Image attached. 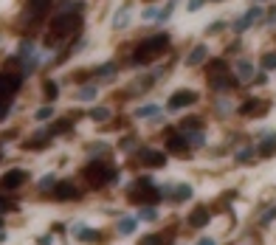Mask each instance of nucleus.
I'll list each match as a JSON object with an SVG mask.
<instances>
[{
	"label": "nucleus",
	"mask_w": 276,
	"mask_h": 245,
	"mask_svg": "<svg viewBox=\"0 0 276 245\" xmlns=\"http://www.w3.org/2000/svg\"><path fill=\"white\" fill-rule=\"evenodd\" d=\"M82 26V15L76 9L73 12H57L54 20H51V29H48V45H59L65 43L68 37H73Z\"/></svg>",
	"instance_id": "f257e3e1"
},
{
	"label": "nucleus",
	"mask_w": 276,
	"mask_h": 245,
	"mask_svg": "<svg viewBox=\"0 0 276 245\" xmlns=\"http://www.w3.org/2000/svg\"><path fill=\"white\" fill-rule=\"evenodd\" d=\"M166 45H169V34H152V37H147V40L135 48L133 65H147V62H155Z\"/></svg>",
	"instance_id": "f03ea898"
},
{
	"label": "nucleus",
	"mask_w": 276,
	"mask_h": 245,
	"mask_svg": "<svg viewBox=\"0 0 276 245\" xmlns=\"http://www.w3.org/2000/svg\"><path fill=\"white\" fill-rule=\"evenodd\" d=\"M85 178L90 180V186H107V183L119 180V169H113L107 161H90L85 166Z\"/></svg>",
	"instance_id": "7ed1b4c3"
},
{
	"label": "nucleus",
	"mask_w": 276,
	"mask_h": 245,
	"mask_svg": "<svg viewBox=\"0 0 276 245\" xmlns=\"http://www.w3.org/2000/svg\"><path fill=\"white\" fill-rule=\"evenodd\" d=\"M130 197H133L135 203H147V206H149L152 200H158V197H161V189L152 186V180H149V178H141V180H135V183H133Z\"/></svg>",
	"instance_id": "20e7f679"
},
{
	"label": "nucleus",
	"mask_w": 276,
	"mask_h": 245,
	"mask_svg": "<svg viewBox=\"0 0 276 245\" xmlns=\"http://www.w3.org/2000/svg\"><path fill=\"white\" fill-rule=\"evenodd\" d=\"M198 90H189V87H180L175 93L169 96V110H183V107H192L195 101H198Z\"/></svg>",
	"instance_id": "39448f33"
},
{
	"label": "nucleus",
	"mask_w": 276,
	"mask_h": 245,
	"mask_svg": "<svg viewBox=\"0 0 276 245\" xmlns=\"http://www.w3.org/2000/svg\"><path fill=\"white\" fill-rule=\"evenodd\" d=\"M17 59L23 62V71H26V73L37 71V65H40V57H37L34 45H31L29 40H26V43H20V51H17Z\"/></svg>",
	"instance_id": "423d86ee"
},
{
	"label": "nucleus",
	"mask_w": 276,
	"mask_h": 245,
	"mask_svg": "<svg viewBox=\"0 0 276 245\" xmlns=\"http://www.w3.org/2000/svg\"><path fill=\"white\" fill-rule=\"evenodd\" d=\"M26 180H29V172H26V169H12V172H6L0 178V192H15Z\"/></svg>",
	"instance_id": "0eeeda50"
},
{
	"label": "nucleus",
	"mask_w": 276,
	"mask_h": 245,
	"mask_svg": "<svg viewBox=\"0 0 276 245\" xmlns=\"http://www.w3.org/2000/svg\"><path fill=\"white\" fill-rule=\"evenodd\" d=\"M138 158H141V164H144V166H149V169H158V166L166 164V152L152 150V147H144V150L138 152Z\"/></svg>",
	"instance_id": "6e6552de"
},
{
	"label": "nucleus",
	"mask_w": 276,
	"mask_h": 245,
	"mask_svg": "<svg viewBox=\"0 0 276 245\" xmlns=\"http://www.w3.org/2000/svg\"><path fill=\"white\" fill-rule=\"evenodd\" d=\"M262 17H265V12H262L259 6H254V9H248L245 15L240 17V20L234 23V34H240V31H245V29H251L254 23H259Z\"/></svg>",
	"instance_id": "1a4fd4ad"
},
{
	"label": "nucleus",
	"mask_w": 276,
	"mask_h": 245,
	"mask_svg": "<svg viewBox=\"0 0 276 245\" xmlns=\"http://www.w3.org/2000/svg\"><path fill=\"white\" fill-rule=\"evenodd\" d=\"M54 189H57V192H54L57 200H79V197H82L79 186H76V183H71V180H62V183H57Z\"/></svg>",
	"instance_id": "9d476101"
},
{
	"label": "nucleus",
	"mask_w": 276,
	"mask_h": 245,
	"mask_svg": "<svg viewBox=\"0 0 276 245\" xmlns=\"http://www.w3.org/2000/svg\"><path fill=\"white\" fill-rule=\"evenodd\" d=\"M166 152H175V155H189V141H186V136L180 130L172 133V136L166 138Z\"/></svg>",
	"instance_id": "9b49d317"
},
{
	"label": "nucleus",
	"mask_w": 276,
	"mask_h": 245,
	"mask_svg": "<svg viewBox=\"0 0 276 245\" xmlns=\"http://www.w3.org/2000/svg\"><path fill=\"white\" fill-rule=\"evenodd\" d=\"M209 220H212V214H209V209H203V206H200V209H195L189 214V225H192V228H203Z\"/></svg>",
	"instance_id": "f8f14e48"
},
{
	"label": "nucleus",
	"mask_w": 276,
	"mask_h": 245,
	"mask_svg": "<svg viewBox=\"0 0 276 245\" xmlns=\"http://www.w3.org/2000/svg\"><path fill=\"white\" fill-rule=\"evenodd\" d=\"M256 152H259V155H265V158L276 155V136H273V133H268V136L262 138L259 147H256Z\"/></svg>",
	"instance_id": "ddd939ff"
},
{
	"label": "nucleus",
	"mask_w": 276,
	"mask_h": 245,
	"mask_svg": "<svg viewBox=\"0 0 276 245\" xmlns=\"http://www.w3.org/2000/svg\"><path fill=\"white\" fill-rule=\"evenodd\" d=\"M48 9H51V0H29L26 12H29V17H43Z\"/></svg>",
	"instance_id": "4468645a"
},
{
	"label": "nucleus",
	"mask_w": 276,
	"mask_h": 245,
	"mask_svg": "<svg viewBox=\"0 0 276 245\" xmlns=\"http://www.w3.org/2000/svg\"><path fill=\"white\" fill-rule=\"evenodd\" d=\"M268 110V104H259V99H248L245 104L240 107V115H259Z\"/></svg>",
	"instance_id": "2eb2a0df"
},
{
	"label": "nucleus",
	"mask_w": 276,
	"mask_h": 245,
	"mask_svg": "<svg viewBox=\"0 0 276 245\" xmlns=\"http://www.w3.org/2000/svg\"><path fill=\"white\" fill-rule=\"evenodd\" d=\"M206 54H209V51H206V45H195V48L189 51V57H186V65H189V68L200 65V62L206 59Z\"/></svg>",
	"instance_id": "dca6fc26"
},
{
	"label": "nucleus",
	"mask_w": 276,
	"mask_h": 245,
	"mask_svg": "<svg viewBox=\"0 0 276 245\" xmlns=\"http://www.w3.org/2000/svg\"><path fill=\"white\" fill-rule=\"evenodd\" d=\"M172 192H175V195H172V200H175V203H183V200H189V197L195 195V189H192L189 183H180V186H175Z\"/></svg>",
	"instance_id": "f3484780"
},
{
	"label": "nucleus",
	"mask_w": 276,
	"mask_h": 245,
	"mask_svg": "<svg viewBox=\"0 0 276 245\" xmlns=\"http://www.w3.org/2000/svg\"><path fill=\"white\" fill-rule=\"evenodd\" d=\"M234 71L240 73V79H254V65H251L248 59H240V62L234 65Z\"/></svg>",
	"instance_id": "a211bd4d"
},
{
	"label": "nucleus",
	"mask_w": 276,
	"mask_h": 245,
	"mask_svg": "<svg viewBox=\"0 0 276 245\" xmlns=\"http://www.w3.org/2000/svg\"><path fill=\"white\" fill-rule=\"evenodd\" d=\"M116 71H119V68H116V62H107V65H102L99 71H96V76H99L102 82H113Z\"/></svg>",
	"instance_id": "6ab92c4d"
},
{
	"label": "nucleus",
	"mask_w": 276,
	"mask_h": 245,
	"mask_svg": "<svg viewBox=\"0 0 276 245\" xmlns=\"http://www.w3.org/2000/svg\"><path fill=\"white\" fill-rule=\"evenodd\" d=\"M138 245H166V234H144Z\"/></svg>",
	"instance_id": "aec40b11"
},
{
	"label": "nucleus",
	"mask_w": 276,
	"mask_h": 245,
	"mask_svg": "<svg viewBox=\"0 0 276 245\" xmlns=\"http://www.w3.org/2000/svg\"><path fill=\"white\" fill-rule=\"evenodd\" d=\"M96 93H99V87H96V85H87V87H82V90L76 93V99H79V101H90V99H96Z\"/></svg>",
	"instance_id": "412c9836"
},
{
	"label": "nucleus",
	"mask_w": 276,
	"mask_h": 245,
	"mask_svg": "<svg viewBox=\"0 0 276 245\" xmlns=\"http://www.w3.org/2000/svg\"><path fill=\"white\" fill-rule=\"evenodd\" d=\"M130 23V15H127V9H119V15L113 17V29H124Z\"/></svg>",
	"instance_id": "4be33fe9"
},
{
	"label": "nucleus",
	"mask_w": 276,
	"mask_h": 245,
	"mask_svg": "<svg viewBox=\"0 0 276 245\" xmlns=\"http://www.w3.org/2000/svg\"><path fill=\"white\" fill-rule=\"evenodd\" d=\"M158 107L155 104H141V107L135 110V118H149V115H155Z\"/></svg>",
	"instance_id": "5701e85b"
},
{
	"label": "nucleus",
	"mask_w": 276,
	"mask_h": 245,
	"mask_svg": "<svg viewBox=\"0 0 276 245\" xmlns=\"http://www.w3.org/2000/svg\"><path fill=\"white\" fill-rule=\"evenodd\" d=\"M254 155H259V152H256V147H245V150H240L237 155H234V161H251Z\"/></svg>",
	"instance_id": "b1692460"
},
{
	"label": "nucleus",
	"mask_w": 276,
	"mask_h": 245,
	"mask_svg": "<svg viewBox=\"0 0 276 245\" xmlns=\"http://www.w3.org/2000/svg\"><path fill=\"white\" fill-rule=\"evenodd\" d=\"M90 118H93V121H107V118H110V110H107V107H93L90 110Z\"/></svg>",
	"instance_id": "393cba45"
},
{
	"label": "nucleus",
	"mask_w": 276,
	"mask_h": 245,
	"mask_svg": "<svg viewBox=\"0 0 276 245\" xmlns=\"http://www.w3.org/2000/svg\"><path fill=\"white\" fill-rule=\"evenodd\" d=\"M155 217H158L155 206H141V211H138V220H155Z\"/></svg>",
	"instance_id": "a878e982"
},
{
	"label": "nucleus",
	"mask_w": 276,
	"mask_h": 245,
	"mask_svg": "<svg viewBox=\"0 0 276 245\" xmlns=\"http://www.w3.org/2000/svg\"><path fill=\"white\" fill-rule=\"evenodd\" d=\"M119 231H121V234H133V231H135V220H133V217H124V220L119 223Z\"/></svg>",
	"instance_id": "bb28decb"
},
{
	"label": "nucleus",
	"mask_w": 276,
	"mask_h": 245,
	"mask_svg": "<svg viewBox=\"0 0 276 245\" xmlns=\"http://www.w3.org/2000/svg\"><path fill=\"white\" fill-rule=\"evenodd\" d=\"M51 115H54V107L48 104V107H40V110H37V113H34V118H37V121H48Z\"/></svg>",
	"instance_id": "cd10ccee"
},
{
	"label": "nucleus",
	"mask_w": 276,
	"mask_h": 245,
	"mask_svg": "<svg viewBox=\"0 0 276 245\" xmlns=\"http://www.w3.org/2000/svg\"><path fill=\"white\" fill-rule=\"evenodd\" d=\"M57 93H59V87L54 85V82H45V99L54 101V99H57Z\"/></svg>",
	"instance_id": "c85d7f7f"
},
{
	"label": "nucleus",
	"mask_w": 276,
	"mask_h": 245,
	"mask_svg": "<svg viewBox=\"0 0 276 245\" xmlns=\"http://www.w3.org/2000/svg\"><path fill=\"white\" fill-rule=\"evenodd\" d=\"M51 186H57V178H54V175H45V178L40 180V189H43V192H48Z\"/></svg>",
	"instance_id": "c756f323"
},
{
	"label": "nucleus",
	"mask_w": 276,
	"mask_h": 245,
	"mask_svg": "<svg viewBox=\"0 0 276 245\" xmlns=\"http://www.w3.org/2000/svg\"><path fill=\"white\" fill-rule=\"evenodd\" d=\"M262 65L268 68V71H273V68H276V54H265V59H262Z\"/></svg>",
	"instance_id": "7c9ffc66"
},
{
	"label": "nucleus",
	"mask_w": 276,
	"mask_h": 245,
	"mask_svg": "<svg viewBox=\"0 0 276 245\" xmlns=\"http://www.w3.org/2000/svg\"><path fill=\"white\" fill-rule=\"evenodd\" d=\"M87 150H90V155H105V152H107V144H90Z\"/></svg>",
	"instance_id": "2f4dec72"
},
{
	"label": "nucleus",
	"mask_w": 276,
	"mask_h": 245,
	"mask_svg": "<svg viewBox=\"0 0 276 245\" xmlns=\"http://www.w3.org/2000/svg\"><path fill=\"white\" fill-rule=\"evenodd\" d=\"M9 110H12V99H0V118L9 115Z\"/></svg>",
	"instance_id": "473e14b6"
},
{
	"label": "nucleus",
	"mask_w": 276,
	"mask_h": 245,
	"mask_svg": "<svg viewBox=\"0 0 276 245\" xmlns=\"http://www.w3.org/2000/svg\"><path fill=\"white\" fill-rule=\"evenodd\" d=\"M9 209H15V203H9L6 197H0V214H6Z\"/></svg>",
	"instance_id": "72a5a7b5"
},
{
	"label": "nucleus",
	"mask_w": 276,
	"mask_h": 245,
	"mask_svg": "<svg viewBox=\"0 0 276 245\" xmlns=\"http://www.w3.org/2000/svg\"><path fill=\"white\" fill-rule=\"evenodd\" d=\"M141 17H144V20H155V17H158V9H152V6H149Z\"/></svg>",
	"instance_id": "f704fd0d"
},
{
	"label": "nucleus",
	"mask_w": 276,
	"mask_h": 245,
	"mask_svg": "<svg viewBox=\"0 0 276 245\" xmlns=\"http://www.w3.org/2000/svg\"><path fill=\"white\" fill-rule=\"evenodd\" d=\"M223 29H226V23H212V26H209V29H206V31L212 34V31H223Z\"/></svg>",
	"instance_id": "c9c22d12"
},
{
	"label": "nucleus",
	"mask_w": 276,
	"mask_h": 245,
	"mask_svg": "<svg viewBox=\"0 0 276 245\" xmlns=\"http://www.w3.org/2000/svg\"><path fill=\"white\" fill-rule=\"evenodd\" d=\"M200 6H203V0H189V12H198Z\"/></svg>",
	"instance_id": "e433bc0d"
},
{
	"label": "nucleus",
	"mask_w": 276,
	"mask_h": 245,
	"mask_svg": "<svg viewBox=\"0 0 276 245\" xmlns=\"http://www.w3.org/2000/svg\"><path fill=\"white\" fill-rule=\"evenodd\" d=\"M265 23H268V26H273V23H276V9H270V15L265 17Z\"/></svg>",
	"instance_id": "4c0bfd02"
},
{
	"label": "nucleus",
	"mask_w": 276,
	"mask_h": 245,
	"mask_svg": "<svg viewBox=\"0 0 276 245\" xmlns=\"http://www.w3.org/2000/svg\"><path fill=\"white\" fill-rule=\"evenodd\" d=\"M200 245H214V239H200Z\"/></svg>",
	"instance_id": "58836bf2"
},
{
	"label": "nucleus",
	"mask_w": 276,
	"mask_h": 245,
	"mask_svg": "<svg viewBox=\"0 0 276 245\" xmlns=\"http://www.w3.org/2000/svg\"><path fill=\"white\" fill-rule=\"evenodd\" d=\"M254 3H262V0H254Z\"/></svg>",
	"instance_id": "ea45409f"
},
{
	"label": "nucleus",
	"mask_w": 276,
	"mask_h": 245,
	"mask_svg": "<svg viewBox=\"0 0 276 245\" xmlns=\"http://www.w3.org/2000/svg\"><path fill=\"white\" fill-rule=\"evenodd\" d=\"M0 225H3V223H0Z\"/></svg>",
	"instance_id": "a19ab883"
},
{
	"label": "nucleus",
	"mask_w": 276,
	"mask_h": 245,
	"mask_svg": "<svg viewBox=\"0 0 276 245\" xmlns=\"http://www.w3.org/2000/svg\"><path fill=\"white\" fill-rule=\"evenodd\" d=\"M217 3H220V0H217Z\"/></svg>",
	"instance_id": "79ce46f5"
}]
</instances>
